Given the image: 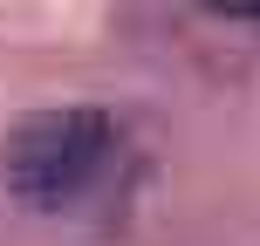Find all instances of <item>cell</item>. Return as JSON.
Listing matches in <instances>:
<instances>
[{
    "label": "cell",
    "mask_w": 260,
    "mask_h": 246,
    "mask_svg": "<svg viewBox=\"0 0 260 246\" xmlns=\"http://www.w3.org/2000/svg\"><path fill=\"white\" fill-rule=\"evenodd\" d=\"M110 157V117L103 110H41L7 137L0 178L21 205H62L103 171Z\"/></svg>",
    "instance_id": "6da1fadb"
},
{
    "label": "cell",
    "mask_w": 260,
    "mask_h": 246,
    "mask_svg": "<svg viewBox=\"0 0 260 246\" xmlns=\"http://www.w3.org/2000/svg\"><path fill=\"white\" fill-rule=\"evenodd\" d=\"M206 14H226V21H260V0H199Z\"/></svg>",
    "instance_id": "7a4b0ae2"
}]
</instances>
